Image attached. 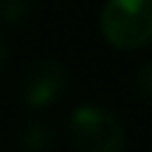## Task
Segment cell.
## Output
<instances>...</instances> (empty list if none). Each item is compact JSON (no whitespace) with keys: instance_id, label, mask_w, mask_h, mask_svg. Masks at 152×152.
Listing matches in <instances>:
<instances>
[{"instance_id":"5","label":"cell","mask_w":152,"mask_h":152,"mask_svg":"<svg viewBox=\"0 0 152 152\" xmlns=\"http://www.w3.org/2000/svg\"><path fill=\"white\" fill-rule=\"evenodd\" d=\"M35 11V0H0V21L8 27L24 24Z\"/></svg>"},{"instance_id":"1","label":"cell","mask_w":152,"mask_h":152,"mask_svg":"<svg viewBox=\"0 0 152 152\" xmlns=\"http://www.w3.org/2000/svg\"><path fill=\"white\" fill-rule=\"evenodd\" d=\"M67 142L75 152H123L126 126L123 120L99 104H80L64 123Z\"/></svg>"},{"instance_id":"2","label":"cell","mask_w":152,"mask_h":152,"mask_svg":"<svg viewBox=\"0 0 152 152\" xmlns=\"http://www.w3.org/2000/svg\"><path fill=\"white\" fill-rule=\"evenodd\" d=\"M99 29L112 48L136 51L152 43V0H107Z\"/></svg>"},{"instance_id":"6","label":"cell","mask_w":152,"mask_h":152,"mask_svg":"<svg viewBox=\"0 0 152 152\" xmlns=\"http://www.w3.org/2000/svg\"><path fill=\"white\" fill-rule=\"evenodd\" d=\"M136 94L152 107V61H144L136 72Z\"/></svg>"},{"instance_id":"3","label":"cell","mask_w":152,"mask_h":152,"mask_svg":"<svg viewBox=\"0 0 152 152\" xmlns=\"http://www.w3.org/2000/svg\"><path fill=\"white\" fill-rule=\"evenodd\" d=\"M67 86V69L56 59H37L21 77L19 99L27 110H45L59 102Z\"/></svg>"},{"instance_id":"7","label":"cell","mask_w":152,"mask_h":152,"mask_svg":"<svg viewBox=\"0 0 152 152\" xmlns=\"http://www.w3.org/2000/svg\"><path fill=\"white\" fill-rule=\"evenodd\" d=\"M5 61H8V45H5V40H3V35H0V72H3V67H5Z\"/></svg>"},{"instance_id":"4","label":"cell","mask_w":152,"mask_h":152,"mask_svg":"<svg viewBox=\"0 0 152 152\" xmlns=\"http://www.w3.org/2000/svg\"><path fill=\"white\" fill-rule=\"evenodd\" d=\"M51 144H53V131L48 128V123L35 120V123L21 126V131H19V147L24 152H45Z\"/></svg>"}]
</instances>
